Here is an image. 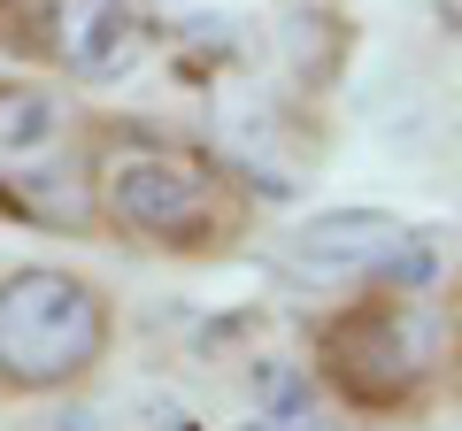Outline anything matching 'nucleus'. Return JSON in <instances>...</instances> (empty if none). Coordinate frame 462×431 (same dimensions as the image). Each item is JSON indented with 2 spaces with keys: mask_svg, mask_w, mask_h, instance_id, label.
I'll use <instances>...</instances> for the list:
<instances>
[{
  "mask_svg": "<svg viewBox=\"0 0 462 431\" xmlns=\"http://www.w3.org/2000/svg\"><path fill=\"white\" fill-rule=\"evenodd\" d=\"M93 208L100 232L170 262H224L254 239L263 185L154 116H93Z\"/></svg>",
  "mask_w": 462,
  "mask_h": 431,
  "instance_id": "nucleus-1",
  "label": "nucleus"
},
{
  "mask_svg": "<svg viewBox=\"0 0 462 431\" xmlns=\"http://www.w3.org/2000/svg\"><path fill=\"white\" fill-rule=\"evenodd\" d=\"M309 378L355 424H424L455 385V324L431 293H346L309 324Z\"/></svg>",
  "mask_w": 462,
  "mask_h": 431,
  "instance_id": "nucleus-2",
  "label": "nucleus"
},
{
  "mask_svg": "<svg viewBox=\"0 0 462 431\" xmlns=\"http://www.w3.org/2000/svg\"><path fill=\"white\" fill-rule=\"evenodd\" d=\"M0 224L93 239V108L62 78L0 69Z\"/></svg>",
  "mask_w": 462,
  "mask_h": 431,
  "instance_id": "nucleus-3",
  "label": "nucleus"
},
{
  "mask_svg": "<svg viewBox=\"0 0 462 431\" xmlns=\"http://www.w3.org/2000/svg\"><path fill=\"white\" fill-rule=\"evenodd\" d=\"M116 354V300L69 262L0 270V400H78Z\"/></svg>",
  "mask_w": 462,
  "mask_h": 431,
  "instance_id": "nucleus-4",
  "label": "nucleus"
},
{
  "mask_svg": "<svg viewBox=\"0 0 462 431\" xmlns=\"http://www.w3.org/2000/svg\"><path fill=\"white\" fill-rule=\"evenodd\" d=\"M162 47V16L147 0H62L54 23V78L78 85H124L132 69L154 62Z\"/></svg>",
  "mask_w": 462,
  "mask_h": 431,
  "instance_id": "nucleus-5",
  "label": "nucleus"
},
{
  "mask_svg": "<svg viewBox=\"0 0 462 431\" xmlns=\"http://www.w3.org/2000/svg\"><path fill=\"white\" fill-rule=\"evenodd\" d=\"M401 239H409V216H393V208H324L293 232V254L285 262L300 278H331L346 293H363Z\"/></svg>",
  "mask_w": 462,
  "mask_h": 431,
  "instance_id": "nucleus-6",
  "label": "nucleus"
},
{
  "mask_svg": "<svg viewBox=\"0 0 462 431\" xmlns=\"http://www.w3.org/2000/svg\"><path fill=\"white\" fill-rule=\"evenodd\" d=\"M54 23H62V0H0V62L54 78Z\"/></svg>",
  "mask_w": 462,
  "mask_h": 431,
  "instance_id": "nucleus-7",
  "label": "nucleus"
},
{
  "mask_svg": "<svg viewBox=\"0 0 462 431\" xmlns=\"http://www.w3.org/2000/svg\"><path fill=\"white\" fill-rule=\"evenodd\" d=\"M254 408H316L309 362H254Z\"/></svg>",
  "mask_w": 462,
  "mask_h": 431,
  "instance_id": "nucleus-8",
  "label": "nucleus"
},
{
  "mask_svg": "<svg viewBox=\"0 0 462 431\" xmlns=\"http://www.w3.org/2000/svg\"><path fill=\"white\" fill-rule=\"evenodd\" d=\"M239 431H324V416L316 408H247Z\"/></svg>",
  "mask_w": 462,
  "mask_h": 431,
  "instance_id": "nucleus-9",
  "label": "nucleus"
},
{
  "mask_svg": "<svg viewBox=\"0 0 462 431\" xmlns=\"http://www.w3.org/2000/svg\"><path fill=\"white\" fill-rule=\"evenodd\" d=\"M47 431H100V424H93V416H85V408H62V416H54Z\"/></svg>",
  "mask_w": 462,
  "mask_h": 431,
  "instance_id": "nucleus-10",
  "label": "nucleus"
},
{
  "mask_svg": "<svg viewBox=\"0 0 462 431\" xmlns=\"http://www.w3.org/2000/svg\"><path fill=\"white\" fill-rule=\"evenodd\" d=\"M447 324H455V393H462V308L447 316Z\"/></svg>",
  "mask_w": 462,
  "mask_h": 431,
  "instance_id": "nucleus-11",
  "label": "nucleus"
}]
</instances>
